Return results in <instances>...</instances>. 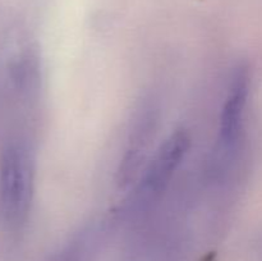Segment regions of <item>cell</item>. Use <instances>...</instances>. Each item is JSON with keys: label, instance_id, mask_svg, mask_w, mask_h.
<instances>
[{"label": "cell", "instance_id": "6da1fadb", "mask_svg": "<svg viewBox=\"0 0 262 261\" xmlns=\"http://www.w3.org/2000/svg\"><path fill=\"white\" fill-rule=\"evenodd\" d=\"M35 183V160L22 141L5 146L0 159V215L9 225H18L31 209Z\"/></svg>", "mask_w": 262, "mask_h": 261}, {"label": "cell", "instance_id": "7a4b0ae2", "mask_svg": "<svg viewBox=\"0 0 262 261\" xmlns=\"http://www.w3.org/2000/svg\"><path fill=\"white\" fill-rule=\"evenodd\" d=\"M250 72L245 66L238 67L233 72L220 112L216 145L211 160V173L216 177L223 176L230 168L233 159H235L239 150L250 95Z\"/></svg>", "mask_w": 262, "mask_h": 261}, {"label": "cell", "instance_id": "3957f363", "mask_svg": "<svg viewBox=\"0 0 262 261\" xmlns=\"http://www.w3.org/2000/svg\"><path fill=\"white\" fill-rule=\"evenodd\" d=\"M191 138L183 129L171 133L145 169L128 204L130 214H141L161 197L188 154Z\"/></svg>", "mask_w": 262, "mask_h": 261}]
</instances>
